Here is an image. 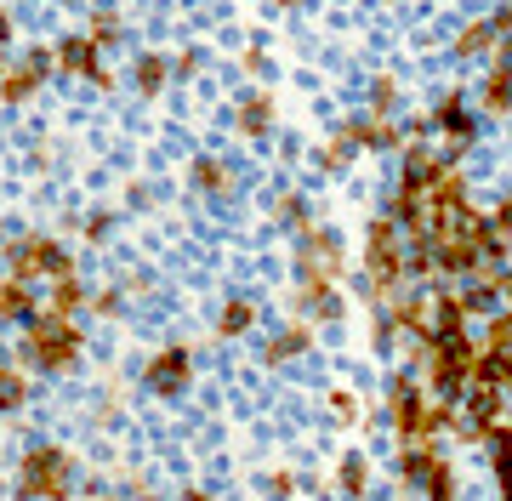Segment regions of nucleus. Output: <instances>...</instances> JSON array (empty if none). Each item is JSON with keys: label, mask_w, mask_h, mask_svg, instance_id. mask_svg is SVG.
Segmentation results:
<instances>
[{"label": "nucleus", "mask_w": 512, "mask_h": 501, "mask_svg": "<svg viewBox=\"0 0 512 501\" xmlns=\"http://www.w3.org/2000/svg\"><path fill=\"white\" fill-rule=\"evenodd\" d=\"M160 388H171V382H183V353L177 359H160V376H154Z\"/></svg>", "instance_id": "f257e3e1"}]
</instances>
